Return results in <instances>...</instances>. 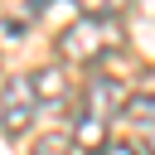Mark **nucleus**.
<instances>
[{
    "label": "nucleus",
    "instance_id": "5",
    "mask_svg": "<svg viewBox=\"0 0 155 155\" xmlns=\"http://www.w3.org/2000/svg\"><path fill=\"white\" fill-rule=\"evenodd\" d=\"M82 5V15H107V19H121V10L131 5V0H78Z\"/></svg>",
    "mask_w": 155,
    "mask_h": 155
},
{
    "label": "nucleus",
    "instance_id": "6",
    "mask_svg": "<svg viewBox=\"0 0 155 155\" xmlns=\"http://www.w3.org/2000/svg\"><path fill=\"white\" fill-rule=\"evenodd\" d=\"M87 155H136V145H126V140H107V145H97V150H87Z\"/></svg>",
    "mask_w": 155,
    "mask_h": 155
},
{
    "label": "nucleus",
    "instance_id": "1",
    "mask_svg": "<svg viewBox=\"0 0 155 155\" xmlns=\"http://www.w3.org/2000/svg\"><path fill=\"white\" fill-rule=\"evenodd\" d=\"M121 107H126V92H121V82L116 78H92V82H82V102H78V116H73V145H82V150H97V145H107V131H111V121L121 116Z\"/></svg>",
    "mask_w": 155,
    "mask_h": 155
},
{
    "label": "nucleus",
    "instance_id": "2",
    "mask_svg": "<svg viewBox=\"0 0 155 155\" xmlns=\"http://www.w3.org/2000/svg\"><path fill=\"white\" fill-rule=\"evenodd\" d=\"M121 44H126V24H121V19H107V15H78V19L58 34V53H63L68 63H82V68L107 63Z\"/></svg>",
    "mask_w": 155,
    "mask_h": 155
},
{
    "label": "nucleus",
    "instance_id": "3",
    "mask_svg": "<svg viewBox=\"0 0 155 155\" xmlns=\"http://www.w3.org/2000/svg\"><path fill=\"white\" fill-rule=\"evenodd\" d=\"M39 111H44V107H39V92H34L29 78H10V82L0 87V136L29 131Z\"/></svg>",
    "mask_w": 155,
    "mask_h": 155
},
{
    "label": "nucleus",
    "instance_id": "4",
    "mask_svg": "<svg viewBox=\"0 0 155 155\" xmlns=\"http://www.w3.org/2000/svg\"><path fill=\"white\" fill-rule=\"evenodd\" d=\"M126 121H131L136 140L145 145V155H155V97H140V102H131V107H126Z\"/></svg>",
    "mask_w": 155,
    "mask_h": 155
}]
</instances>
